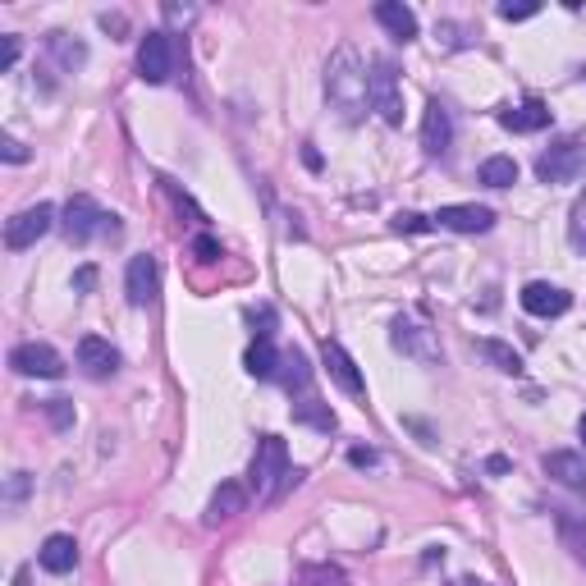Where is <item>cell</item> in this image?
Returning <instances> with one entry per match:
<instances>
[{"label":"cell","mask_w":586,"mask_h":586,"mask_svg":"<svg viewBox=\"0 0 586 586\" xmlns=\"http://www.w3.org/2000/svg\"><path fill=\"white\" fill-rule=\"evenodd\" d=\"M326 97H330V106H335L348 124H358L362 115H367V106H371V97H367V65H362V55L353 51V46H339V51L330 55V65H326Z\"/></svg>","instance_id":"1"},{"label":"cell","mask_w":586,"mask_h":586,"mask_svg":"<svg viewBox=\"0 0 586 586\" xmlns=\"http://www.w3.org/2000/svg\"><path fill=\"white\" fill-rule=\"evenodd\" d=\"M289 445L280 435H261L257 440V458H252V486H257L261 504H280V486L289 477Z\"/></svg>","instance_id":"2"},{"label":"cell","mask_w":586,"mask_h":586,"mask_svg":"<svg viewBox=\"0 0 586 586\" xmlns=\"http://www.w3.org/2000/svg\"><path fill=\"white\" fill-rule=\"evenodd\" d=\"M367 97L385 124H403V87H399V69L385 60V55H371L367 60Z\"/></svg>","instance_id":"3"},{"label":"cell","mask_w":586,"mask_h":586,"mask_svg":"<svg viewBox=\"0 0 586 586\" xmlns=\"http://www.w3.org/2000/svg\"><path fill=\"white\" fill-rule=\"evenodd\" d=\"M65 234H69V243H87L92 234H120V225H115V216H106V211L92 202L87 193H78V197H69V207H65Z\"/></svg>","instance_id":"4"},{"label":"cell","mask_w":586,"mask_h":586,"mask_svg":"<svg viewBox=\"0 0 586 586\" xmlns=\"http://www.w3.org/2000/svg\"><path fill=\"white\" fill-rule=\"evenodd\" d=\"M582 174H586L582 142H554L550 152H541V161H536V179H541V184H573Z\"/></svg>","instance_id":"5"},{"label":"cell","mask_w":586,"mask_h":586,"mask_svg":"<svg viewBox=\"0 0 586 586\" xmlns=\"http://www.w3.org/2000/svg\"><path fill=\"white\" fill-rule=\"evenodd\" d=\"M390 339L394 348H399L403 358L422 362V367H435L440 362V339H435V330H426L422 321H413V316H399L390 326Z\"/></svg>","instance_id":"6"},{"label":"cell","mask_w":586,"mask_h":586,"mask_svg":"<svg viewBox=\"0 0 586 586\" xmlns=\"http://www.w3.org/2000/svg\"><path fill=\"white\" fill-rule=\"evenodd\" d=\"M170 74H174V42H170V33L156 28V33H147L138 42V78L161 87V83H170Z\"/></svg>","instance_id":"7"},{"label":"cell","mask_w":586,"mask_h":586,"mask_svg":"<svg viewBox=\"0 0 586 586\" xmlns=\"http://www.w3.org/2000/svg\"><path fill=\"white\" fill-rule=\"evenodd\" d=\"M55 229V207L51 202H37V207L19 211V216L5 225V248L10 252H23V248H33L42 234H51Z\"/></svg>","instance_id":"8"},{"label":"cell","mask_w":586,"mask_h":586,"mask_svg":"<svg viewBox=\"0 0 586 586\" xmlns=\"http://www.w3.org/2000/svg\"><path fill=\"white\" fill-rule=\"evenodd\" d=\"M10 371L19 376H37V380H60L65 376V358L55 353L51 344H14L10 348Z\"/></svg>","instance_id":"9"},{"label":"cell","mask_w":586,"mask_h":586,"mask_svg":"<svg viewBox=\"0 0 586 586\" xmlns=\"http://www.w3.org/2000/svg\"><path fill=\"white\" fill-rule=\"evenodd\" d=\"M156 289H161V266H156V257H133L129 271H124V293H129L133 307H152L156 303Z\"/></svg>","instance_id":"10"},{"label":"cell","mask_w":586,"mask_h":586,"mask_svg":"<svg viewBox=\"0 0 586 586\" xmlns=\"http://www.w3.org/2000/svg\"><path fill=\"white\" fill-rule=\"evenodd\" d=\"M431 225L454 229V234H486V229H495V211L477 207V202H458V207H440V211H435Z\"/></svg>","instance_id":"11"},{"label":"cell","mask_w":586,"mask_h":586,"mask_svg":"<svg viewBox=\"0 0 586 586\" xmlns=\"http://www.w3.org/2000/svg\"><path fill=\"white\" fill-rule=\"evenodd\" d=\"M449 142H454V115H449V106L440 97H431L422 115V147L426 156H445Z\"/></svg>","instance_id":"12"},{"label":"cell","mask_w":586,"mask_h":586,"mask_svg":"<svg viewBox=\"0 0 586 586\" xmlns=\"http://www.w3.org/2000/svg\"><path fill=\"white\" fill-rule=\"evenodd\" d=\"M321 362H326L330 380H335V385H339L344 394H353V399H362V394H367V380H362L358 362H353V358L344 353V344L326 339V344H321Z\"/></svg>","instance_id":"13"},{"label":"cell","mask_w":586,"mask_h":586,"mask_svg":"<svg viewBox=\"0 0 586 586\" xmlns=\"http://www.w3.org/2000/svg\"><path fill=\"white\" fill-rule=\"evenodd\" d=\"M78 367H83L92 380L115 376V371H120V348L110 344V339H101V335H83L78 339Z\"/></svg>","instance_id":"14"},{"label":"cell","mask_w":586,"mask_h":586,"mask_svg":"<svg viewBox=\"0 0 586 586\" xmlns=\"http://www.w3.org/2000/svg\"><path fill=\"white\" fill-rule=\"evenodd\" d=\"M522 307L532 316H564L573 307V293L559 289V284H545V280H532L522 289Z\"/></svg>","instance_id":"15"},{"label":"cell","mask_w":586,"mask_h":586,"mask_svg":"<svg viewBox=\"0 0 586 586\" xmlns=\"http://www.w3.org/2000/svg\"><path fill=\"white\" fill-rule=\"evenodd\" d=\"M541 467H545V477L559 481V486L586 490V458L573 454V449H550V454L541 458Z\"/></svg>","instance_id":"16"},{"label":"cell","mask_w":586,"mask_h":586,"mask_svg":"<svg viewBox=\"0 0 586 586\" xmlns=\"http://www.w3.org/2000/svg\"><path fill=\"white\" fill-rule=\"evenodd\" d=\"M37 564L46 568V573H74V564H78V541L74 536H65V532H55V536H46V545L37 550Z\"/></svg>","instance_id":"17"},{"label":"cell","mask_w":586,"mask_h":586,"mask_svg":"<svg viewBox=\"0 0 586 586\" xmlns=\"http://www.w3.org/2000/svg\"><path fill=\"white\" fill-rule=\"evenodd\" d=\"M376 23L394 37V42H413V37H417V14L408 10V5H399V0H380V5H376Z\"/></svg>","instance_id":"18"},{"label":"cell","mask_w":586,"mask_h":586,"mask_svg":"<svg viewBox=\"0 0 586 586\" xmlns=\"http://www.w3.org/2000/svg\"><path fill=\"white\" fill-rule=\"evenodd\" d=\"M500 124L509 133H541V129H550V106H541V101L509 106V110H500Z\"/></svg>","instance_id":"19"},{"label":"cell","mask_w":586,"mask_h":586,"mask_svg":"<svg viewBox=\"0 0 586 586\" xmlns=\"http://www.w3.org/2000/svg\"><path fill=\"white\" fill-rule=\"evenodd\" d=\"M248 509V490L239 486V481H220V490L211 495V509H207V522L216 527V522H229L239 518V513Z\"/></svg>","instance_id":"20"},{"label":"cell","mask_w":586,"mask_h":586,"mask_svg":"<svg viewBox=\"0 0 586 586\" xmlns=\"http://www.w3.org/2000/svg\"><path fill=\"white\" fill-rule=\"evenodd\" d=\"M554 527H559L564 550L573 554L577 564H586V518H577V513H568V509H554Z\"/></svg>","instance_id":"21"},{"label":"cell","mask_w":586,"mask_h":586,"mask_svg":"<svg viewBox=\"0 0 586 586\" xmlns=\"http://www.w3.org/2000/svg\"><path fill=\"white\" fill-rule=\"evenodd\" d=\"M46 51H51V60L65 69V74H74V69L87 65V46L78 42V37H69V33H51L46 37Z\"/></svg>","instance_id":"22"},{"label":"cell","mask_w":586,"mask_h":586,"mask_svg":"<svg viewBox=\"0 0 586 586\" xmlns=\"http://www.w3.org/2000/svg\"><path fill=\"white\" fill-rule=\"evenodd\" d=\"M243 367H248V376H257V380L280 376V353L271 348V339H257V344L243 353Z\"/></svg>","instance_id":"23"},{"label":"cell","mask_w":586,"mask_h":586,"mask_svg":"<svg viewBox=\"0 0 586 586\" xmlns=\"http://www.w3.org/2000/svg\"><path fill=\"white\" fill-rule=\"evenodd\" d=\"M477 179L486 188H513L518 184V161H513V156H490V161H481Z\"/></svg>","instance_id":"24"},{"label":"cell","mask_w":586,"mask_h":586,"mask_svg":"<svg viewBox=\"0 0 586 586\" xmlns=\"http://www.w3.org/2000/svg\"><path fill=\"white\" fill-rule=\"evenodd\" d=\"M280 380L284 390H307V380H312V367H307L303 348H289V353H280Z\"/></svg>","instance_id":"25"},{"label":"cell","mask_w":586,"mask_h":586,"mask_svg":"<svg viewBox=\"0 0 586 586\" xmlns=\"http://www.w3.org/2000/svg\"><path fill=\"white\" fill-rule=\"evenodd\" d=\"M481 353H486L504 376H522V353L513 344H504V339H481Z\"/></svg>","instance_id":"26"},{"label":"cell","mask_w":586,"mask_h":586,"mask_svg":"<svg viewBox=\"0 0 586 586\" xmlns=\"http://www.w3.org/2000/svg\"><path fill=\"white\" fill-rule=\"evenodd\" d=\"M293 422H307V426H316V431H335V413H330V403H321V399L293 403Z\"/></svg>","instance_id":"27"},{"label":"cell","mask_w":586,"mask_h":586,"mask_svg":"<svg viewBox=\"0 0 586 586\" xmlns=\"http://www.w3.org/2000/svg\"><path fill=\"white\" fill-rule=\"evenodd\" d=\"M298 586H353L344 577V568L335 564H307L303 573H298Z\"/></svg>","instance_id":"28"},{"label":"cell","mask_w":586,"mask_h":586,"mask_svg":"<svg viewBox=\"0 0 586 586\" xmlns=\"http://www.w3.org/2000/svg\"><path fill=\"white\" fill-rule=\"evenodd\" d=\"M568 243H573V248L586 257V193L577 197L573 211H568Z\"/></svg>","instance_id":"29"},{"label":"cell","mask_w":586,"mask_h":586,"mask_svg":"<svg viewBox=\"0 0 586 586\" xmlns=\"http://www.w3.org/2000/svg\"><path fill=\"white\" fill-rule=\"evenodd\" d=\"M42 413H46V422H51L55 431H69V426H74V403L69 399H46Z\"/></svg>","instance_id":"30"},{"label":"cell","mask_w":586,"mask_h":586,"mask_svg":"<svg viewBox=\"0 0 586 586\" xmlns=\"http://www.w3.org/2000/svg\"><path fill=\"white\" fill-rule=\"evenodd\" d=\"M394 229H399V234H422V229H431V220L417 216V211H399V216H394Z\"/></svg>","instance_id":"31"},{"label":"cell","mask_w":586,"mask_h":586,"mask_svg":"<svg viewBox=\"0 0 586 586\" xmlns=\"http://www.w3.org/2000/svg\"><path fill=\"white\" fill-rule=\"evenodd\" d=\"M0 156H5L10 165H23V161H28V147H23L19 138H10V133H5V138H0Z\"/></svg>","instance_id":"32"},{"label":"cell","mask_w":586,"mask_h":586,"mask_svg":"<svg viewBox=\"0 0 586 586\" xmlns=\"http://www.w3.org/2000/svg\"><path fill=\"white\" fill-rule=\"evenodd\" d=\"M193 257L197 261H216L220 257V243L211 239V234H197V239H193Z\"/></svg>","instance_id":"33"},{"label":"cell","mask_w":586,"mask_h":586,"mask_svg":"<svg viewBox=\"0 0 586 586\" xmlns=\"http://www.w3.org/2000/svg\"><path fill=\"white\" fill-rule=\"evenodd\" d=\"M23 495H28V472H14V477H10V490H5V504L14 509Z\"/></svg>","instance_id":"34"},{"label":"cell","mask_w":586,"mask_h":586,"mask_svg":"<svg viewBox=\"0 0 586 586\" xmlns=\"http://www.w3.org/2000/svg\"><path fill=\"white\" fill-rule=\"evenodd\" d=\"M536 10H541V5H513V0H509V5H500V19H509V23H522V19H532Z\"/></svg>","instance_id":"35"},{"label":"cell","mask_w":586,"mask_h":586,"mask_svg":"<svg viewBox=\"0 0 586 586\" xmlns=\"http://www.w3.org/2000/svg\"><path fill=\"white\" fill-rule=\"evenodd\" d=\"M97 289V266H78L74 271V293H92Z\"/></svg>","instance_id":"36"},{"label":"cell","mask_w":586,"mask_h":586,"mask_svg":"<svg viewBox=\"0 0 586 586\" xmlns=\"http://www.w3.org/2000/svg\"><path fill=\"white\" fill-rule=\"evenodd\" d=\"M14 60H19V37H5L0 42V69H14Z\"/></svg>","instance_id":"37"},{"label":"cell","mask_w":586,"mask_h":586,"mask_svg":"<svg viewBox=\"0 0 586 586\" xmlns=\"http://www.w3.org/2000/svg\"><path fill=\"white\" fill-rule=\"evenodd\" d=\"M348 463H353V467H376V449H348Z\"/></svg>","instance_id":"38"},{"label":"cell","mask_w":586,"mask_h":586,"mask_svg":"<svg viewBox=\"0 0 586 586\" xmlns=\"http://www.w3.org/2000/svg\"><path fill=\"white\" fill-rule=\"evenodd\" d=\"M165 19H170V23H184V28H188V23L197 19V10H179V5H165Z\"/></svg>","instance_id":"39"},{"label":"cell","mask_w":586,"mask_h":586,"mask_svg":"<svg viewBox=\"0 0 586 586\" xmlns=\"http://www.w3.org/2000/svg\"><path fill=\"white\" fill-rule=\"evenodd\" d=\"M486 472H495V477H500V472H509V458H504V454H490L486 458Z\"/></svg>","instance_id":"40"},{"label":"cell","mask_w":586,"mask_h":586,"mask_svg":"<svg viewBox=\"0 0 586 586\" xmlns=\"http://www.w3.org/2000/svg\"><path fill=\"white\" fill-rule=\"evenodd\" d=\"M303 161H307V170H321V156H316L312 147H303Z\"/></svg>","instance_id":"41"},{"label":"cell","mask_w":586,"mask_h":586,"mask_svg":"<svg viewBox=\"0 0 586 586\" xmlns=\"http://www.w3.org/2000/svg\"><path fill=\"white\" fill-rule=\"evenodd\" d=\"M14 586H28V568H19V573H14Z\"/></svg>","instance_id":"42"},{"label":"cell","mask_w":586,"mask_h":586,"mask_svg":"<svg viewBox=\"0 0 586 586\" xmlns=\"http://www.w3.org/2000/svg\"><path fill=\"white\" fill-rule=\"evenodd\" d=\"M458 586H490V582H481V577H463Z\"/></svg>","instance_id":"43"},{"label":"cell","mask_w":586,"mask_h":586,"mask_svg":"<svg viewBox=\"0 0 586 586\" xmlns=\"http://www.w3.org/2000/svg\"><path fill=\"white\" fill-rule=\"evenodd\" d=\"M577 435H582V440H586V413H582V422H577Z\"/></svg>","instance_id":"44"}]
</instances>
